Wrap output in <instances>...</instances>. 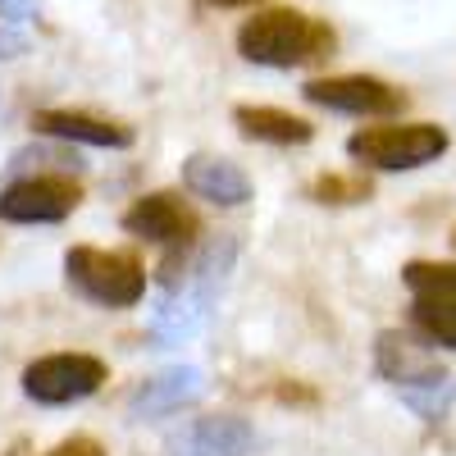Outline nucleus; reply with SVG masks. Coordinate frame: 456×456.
Masks as SVG:
<instances>
[{
	"label": "nucleus",
	"instance_id": "nucleus-1",
	"mask_svg": "<svg viewBox=\"0 0 456 456\" xmlns=\"http://www.w3.org/2000/svg\"><path fill=\"white\" fill-rule=\"evenodd\" d=\"M233 260H238V242L233 238H210L192 251V260L183 265L178 274L160 279V306L151 311V342H160V347H178V342L197 338L201 324L210 320L215 301L233 274Z\"/></svg>",
	"mask_w": 456,
	"mask_h": 456
},
{
	"label": "nucleus",
	"instance_id": "nucleus-2",
	"mask_svg": "<svg viewBox=\"0 0 456 456\" xmlns=\"http://www.w3.org/2000/svg\"><path fill=\"white\" fill-rule=\"evenodd\" d=\"M333 51H338L333 23L292 5L256 10L238 28V55L260 69H315V64H329Z\"/></svg>",
	"mask_w": 456,
	"mask_h": 456
},
{
	"label": "nucleus",
	"instance_id": "nucleus-3",
	"mask_svg": "<svg viewBox=\"0 0 456 456\" xmlns=\"http://www.w3.org/2000/svg\"><path fill=\"white\" fill-rule=\"evenodd\" d=\"M374 370L397 388V397L420 415L425 425H443L456 406V379L447 365L429 361L406 333L384 329L374 338Z\"/></svg>",
	"mask_w": 456,
	"mask_h": 456
},
{
	"label": "nucleus",
	"instance_id": "nucleus-4",
	"mask_svg": "<svg viewBox=\"0 0 456 456\" xmlns=\"http://www.w3.org/2000/svg\"><path fill=\"white\" fill-rule=\"evenodd\" d=\"M64 283L92 306L128 311L146 297V265L137 251H105V247H69L64 251Z\"/></svg>",
	"mask_w": 456,
	"mask_h": 456
},
{
	"label": "nucleus",
	"instance_id": "nucleus-5",
	"mask_svg": "<svg viewBox=\"0 0 456 456\" xmlns=\"http://www.w3.org/2000/svg\"><path fill=\"white\" fill-rule=\"evenodd\" d=\"M124 233L151 242V247H165V260H160V279L178 274L187 260H192V251L201 247V219L197 210L183 201V192H169V187H160V192H146L137 197L128 210H124Z\"/></svg>",
	"mask_w": 456,
	"mask_h": 456
},
{
	"label": "nucleus",
	"instance_id": "nucleus-6",
	"mask_svg": "<svg viewBox=\"0 0 456 456\" xmlns=\"http://www.w3.org/2000/svg\"><path fill=\"white\" fill-rule=\"evenodd\" d=\"M447 146H452V137L443 124H374V128H356L347 137V156L361 169L406 174V169H425V165L443 160Z\"/></svg>",
	"mask_w": 456,
	"mask_h": 456
},
{
	"label": "nucleus",
	"instance_id": "nucleus-7",
	"mask_svg": "<svg viewBox=\"0 0 456 456\" xmlns=\"http://www.w3.org/2000/svg\"><path fill=\"white\" fill-rule=\"evenodd\" d=\"M402 283L411 292V329L456 352V260H406Z\"/></svg>",
	"mask_w": 456,
	"mask_h": 456
},
{
	"label": "nucleus",
	"instance_id": "nucleus-8",
	"mask_svg": "<svg viewBox=\"0 0 456 456\" xmlns=\"http://www.w3.org/2000/svg\"><path fill=\"white\" fill-rule=\"evenodd\" d=\"M110 365L92 352H55V356H37L32 365H23L19 384L23 397L37 406H73L87 402L92 393L105 388Z\"/></svg>",
	"mask_w": 456,
	"mask_h": 456
},
{
	"label": "nucleus",
	"instance_id": "nucleus-9",
	"mask_svg": "<svg viewBox=\"0 0 456 456\" xmlns=\"http://www.w3.org/2000/svg\"><path fill=\"white\" fill-rule=\"evenodd\" d=\"M301 96L320 110L352 114V119H393V114H402L411 105V96L397 83L374 78V73H324V78H306Z\"/></svg>",
	"mask_w": 456,
	"mask_h": 456
},
{
	"label": "nucleus",
	"instance_id": "nucleus-10",
	"mask_svg": "<svg viewBox=\"0 0 456 456\" xmlns=\"http://www.w3.org/2000/svg\"><path fill=\"white\" fill-rule=\"evenodd\" d=\"M78 174H28L0 187V224H64L83 206Z\"/></svg>",
	"mask_w": 456,
	"mask_h": 456
},
{
	"label": "nucleus",
	"instance_id": "nucleus-11",
	"mask_svg": "<svg viewBox=\"0 0 456 456\" xmlns=\"http://www.w3.org/2000/svg\"><path fill=\"white\" fill-rule=\"evenodd\" d=\"M32 128L42 133V137L69 142V146H105V151H128V146L137 142L133 124H124V119H105V114H92V110H64V105L37 110V114H32Z\"/></svg>",
	"mask_w": 456,
	"mask_h": 456
},
{
	"label": "nucleus",
	"instance_id": "nucleus-12",
	"mask_svg": "<svg viewBox=\"0 0 456 456\" xmlns=\"http://www.w3.org/2000/svg\"><path fill=\"white\" fill-rule=\"evenodd\" d=\"M201 397H206V374L197 365H169L160 374L142 379L128 393V415L133 420H165V415L197 406Z\"/></svg>",
	"mask_w": 456,
	"mask_h": 456
},
{
	"label": "nucleus",
	"instance_id": "nucleus-13",
	"mask_svg": "<svg viewBox=\"0 0 456 456\" xmlns=\"http://www.w3.org/2000/svg\"><path fill=\"white\" fill-rule=\"evenodd\" d=\"M183 187L192 197L219 206V210H238L256 197L251 178L242 174V165L224 160V156H206V151H197V156L183 160Z\"/></svg>",
	"mask_w": 456,
	"mask_h": 456
},
{
	"label": "nucleus",
	"instance_id": "nucleus-14",
	"mask_svg": "<svg viewBox=\"0 0 456 456\" xmlns=\"http://www.w3.org/2000/svg\"><path fill=\"white\" fill-rule=\"evenodd\" d=\"M251 447L256 429L242 415H201L165 443V456H247Z\"/></svg>",
	"mask_w": 456,
	"mask_h": 456
},
{
	"label": "nucleus",
	"instance_id": "nucleus-15",
	"mask_svg": "<svg viewBox=\"0 0 456 456\" xmlns=\"http://www.w3.org/2000/svg\"><path fill=\"white\" fill-rule=\"evenodd\" d=\"M233 124L247 142H265V146H306V142H315V124L292 114V110H279V105H233Z\"/></svg>",
	"mask_w": 456,
	"mask_h": 456
},
{
	"label": "nucleus",
	"instance_id": "nucleus-16",
	"mask_svg": "<svg viewBox=\"0 0 456 456\" xmlns=\"http://www.w3.org/2000/svg\"><path fill=\"white\" fill-rule=\"evenodd\" d=\"M14 178H28V174H83V156L73 151L69 142H55V137H37L32 146H19L10 165H5Z\"/></svg>",
	"mask_w": 456,
	"mask_h": 456
},
{
	"label": "nucleus",
	"instance_id": "nucleus-17",
	"mask_svg": "<svg viewBox=\"0 0 456 456\" xmlns=\"http://www.w3.org/2000/svg\"><path fill=\"white\" fill-rule=\"evenodd\" d=\"M374 197L370 174H320L306 183V201L315 206H365Z\"/></svg>",
	"mask_w": 456,
	"mask_h": 456
},
{
	"label": "nucleus",
	"instance_id": "nucleus-18",
	"mask_svg": "<svg viewBox=\"0 0 456 456\" xmlns=\"http://www.w3.org/2000/svg\"><path fill=\"white\" fill-rule=\"evenodd\" d=\"M42 456H110L92 434H73V438H60L51 452H42Z\"/></svg>",
	"mask_w": 456,
	"mask_h": 456
},
{
	"label": "nucleus",
	"instance_id": "nucleus-19",
	"mask_svg": "<svg viewBox=\"0 0 456 456\" xmlns=\"http://www.w3.org/2000/svg\"><path fill=\"white\" fill-rule=\"evenodd\" d=\"M28 19H37L32 0H0V23H5V28H19V23H28Z\"/></svg>",
	"mask_w": 456,
	"mask_h": 456
},
{
	"label": "nucleus",
	"instance_id": "nucleus-20",
	"mask_svg": "<svg viewBox=\"0 0 456 456\" xmlns=\"http://www.w3.org/2000/svg\"><path fill=\"white\" fill-rule=\"evenodd\" d=\"M274 397H279V402H288V406H320V393H315V388H306V384H279V388H274Z\"/></svg>",
	"mask_w": 456,
	"mask_h": 456
},
{
	"label": "nucleus",
	"instance_id": "nucleus-21",
	"mask_svg": "<svg viewBox=\"0 0 456 456\" xmlns=\"http://www.w3.org/2000/svg\"><path fill=\"white\" fill-rule=\"evenodd\" d=\"M14 55H28V37L19 28H0V60H14Z\"/></svg>",
	"mask_w": 456,
	"mask_h": 456
},
{
	"label": "nucleus",
	"instance_id": "nucleus-22",
	"mask_svg": "<svg viewBox=\"0 0 456 456\" xmlns=\"http://www.w3.org/2000/svg\"><path fill=\"white\" fill-rule=\"evenodd\" d=\"M206 5H215V10H251V5H260V0H206Z\"/></svg>",
	"mask_w": 456,
	"mask_h": 456
},
{
	"label": "nucleus",
	"instance_id": "nucleus-23",
	"mask_svg": "<svg viewBox=\"0 0 456 456\" xmlns=\"http://www.w3.org/2000/svg\"><path fill=\"white\" fill-rule=\"evenodd\" d=\"M452 247H456V228H452Z\"/></svg>",
	"mask_w": 456,
	"mask_h": 456
}]
</instances>
